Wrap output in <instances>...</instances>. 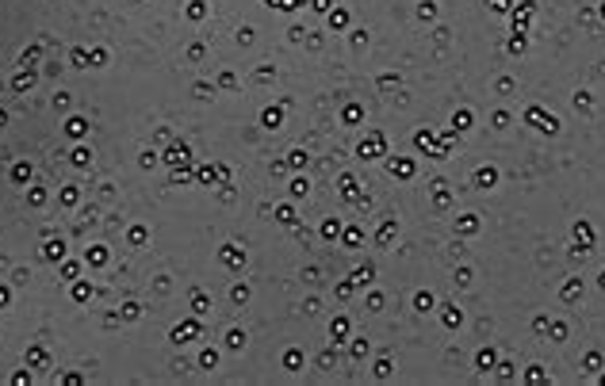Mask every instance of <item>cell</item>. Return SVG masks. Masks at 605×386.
Wrapping results in <instances>:
<instances>
[{
  "label": "cell",
  "mask_w": 605,
  "mask_h": 386,
  "mask_svg": "<svg viewBox=\"0 0 605 386\" xmlns=\"http://www.w3.org/2000/svg\"><path fill=\"white\" fill-rule=\"evenodd\" d=\"M475 180H479V188H486V184H490V180H494V172H490V168H486V172H479V176H475Z\"/></svg>",
  "instance_id": "obj_1"
},
{
  "label": "cell",
  "mask_w": 605,
  "mask_h": 386,
  "mask_svg": "<svg viewBox=\"0 0 605 386\" xmlns=\"http://www.w3.org/2000/svg\"><path fill=\"white\" fill-rule=\"evenodd\" d=\"M601 287H605V275H601Z\"/></svg>",
  "instance_id": "obj_2"
}]
</instances>
